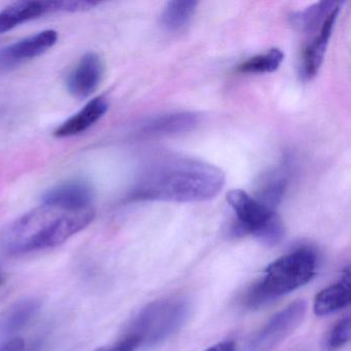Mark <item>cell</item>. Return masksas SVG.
Here are the masks:
<instances>
[{
	"instance_id": "20",
	"label": "cell",
	"mask_w": 351,
	"mask_h": 351,
	"mask_svg": "<svg viewBox=\"0 0 351 351\" xmlns=\"http://www.w3.org/2000/svg\"><path fill=\"white\" fill-rule=\"evenodd\" d=\"M137 347L134 343L131 342L128 339L122 338L119 342L108 346L100 347L94 351H136Z\"/></svg>"
},
{
	"instance_id": "12",
	"label": "cell",
	"mask_w": 351,
	"mask_h": 351,
	"mask_svg": "<svg viewBox=\"0 0 351 351\" xmlns=\"http://www.w3.org/2000/svg\"><path fill=\"white\" fill-rule=\"evenodd\" d=\"M56 13L55 1H19L0 12V34L46 14Z\"/></svg>"
},
{
	"instance_id": "18",
	"label": "cell",
	"mask_w": 351,
	"mask_h": 351,
	"mask_svg": "<svg viewBox=\"0 0 351 351\" xmlns=\"http://www.w3.org/2000/svg\"><path fill=\"white\" fill-rule=\"evenodd\" d=\"M287 186V176L283 170L279 169L267 178L258 196V200L269 208L274 210L285 196Z\"/></svg>"
},
{
	"instance_id": "17",
	"label": "cell",
	"mask_w": 351,
	"mask_h": 351,
	"mask_svg": "<svg viewBox=\"0 0 351 351\" xmlns=\"http://www.w3.org/2000/svg\"><path fill=\"white\" fill-rule=\"evenodd\" d=\"M285 55L279 49H271L264 54L256 55L238 66L237 71L241 73H254V75H262V73H274L279 69L282 63Z\"/></svg>"
},
{
	"instance_id": "11",
	"label": "cell",
	"mask_w": 351,
	"mask_h": 351,
	"mask_svg": "<svg viewBox=\"0 0 351 351\" xmlns=\"http://www.w3.org/2000/svg\"><path fill=\"white\" fill-rule=\"evenodd\" d=\"M108 108V100L104 96L90 100L80 112L73 114L55 130V136L63 138L82 134L95 125L106 114Z\"/></svg>"
},
{
	"instance_id": "8",
	"label": "cell",
	"mask_w": 351,
	"mask_h": 351,
	"mask_svg": "<svg viewBox=\"0 0 351 351\" xmlns=\"http://www.w3.org/2000/svg\"><path fill=\"white\" fill-rule=\"evenodd\" d=\"M104 65L101 57L94 52L82 57L67 77V90L73 97L85 99L99 87L104 77Z\"/></svg>"
},
{
	"instance_id": "19",
	"label": "cell",
	"mask_w": 351,
	"mask_h": 351,
	"mask_svg": "<svg viewBox=\"0 0 351 351\" xmlns=\"http://www.w3.org/2000/svg\"><path fill=\"white\" fill-rule=\"evenodd\" d=\"M349 340H350V317L346 316L339 320L326 334L324 341V350H338L346 345Z\"/></svg>"
},
{
	"instance_id": "4",
	"label": "cell",
	"mask_w": 351,
	"mask_h": 351,
	"mask_svg": "<svg viewBox=\"0 0 351 351\" xmlns=\"http://www.w3.org/2000/svg\"><path fill=\"white\" fill-rule=\"evenodd\" d=\"M190 309L188 301L180 298L154 302L133 317L122 338L132 341L137 349L153 346L176 332Z\"/></svg>"
},
{
	"instance_id": "5",
	"label": "cell",
	"mask_w": 351,
	"mask_h": 351,
	"mask_svg": "<svg viewBox=\"0 0 351 351\" xmlns=\"http://www.w3.org/2000/svg\"><path fill=\"white\" fill-rule=\"evenodd\" d=\"M227 200L235 213L236 235H252L267 245H276L282 240L285 226L273 209L242 190L231 191Z\"/></svg>"
},
{
	"instance_id": "10",
	"label": "cell",
	"mask_w": 351,
	"mask_h": 351,
	"mask_svg": "<svg viewBox=\"0 0 351 351\" xmlns=\"http://www.w3.org/2000/svg\"><path fill=\"white\" fill-rule=\"evenodd\" d=\"M340 8L335 10L322 24L319 30L315 32L311 40H308L302 53L301 66H300V75L302 79L305 81L313 79L317 75L324 54H326V47L328 40L332 36V28L336 23Z\"/></svg>"
},
{
	"instance_id": "2",
	"label": "cell",
	"mask_w": 351,
	"mask_h": 351,
	"mask_svg": "<svg viewBox=\"0 0 351 351\" xmlns=\"http://www.w3.org/2000/svg\"><path fill=\"white\" fill-rule=\"evenodd\" d=\"M95 211L65 210L43 204L16 221L3 236V245L12 254L48 250L64 243L92 223Z\"/></svg>"
},
{
	"instance_id": "14",
	"label": "cell",
	"mask_w": 351,
	"mask_h": 351,
	"mask_svg": "<svg viewBox=\"0 0 351 351\" xmlns=\"http://www.w3.org/2000/svg\"><path fill=\"white\" fill-rule=\"evenodd\" d=\"M350 272L347 270L340 281L322 289L314 300V313L317 316L330 315L350 303Z\"/></svg>"
},
{
	"instance_id": "23",
	"label": "cell",
	"mask_w": 351,
	"mask_h": 351,
	"mask_svg": "<svg viewBox=\"0 0 351 351\" xmlns=\"http://www.w3.org/2000/svg\"><path fill=\"white\" fill-rule=\"evenodd\" d=\"M5 282V277H3V273L0 271V285H3Z\"/></svg>"
},
{
	"instance_id": "13",
	"label": "cell",
	"mask_w": 351,
	"mask_h": 351,
	"mask_svg": "<svg viewBox=\"0 0 351 351\" xmlns=\"http://www.w3.org/2000/svg\"><path fill=\"white\" fill-rule=\"evenodd\" d=\"M200 114L196 112H173L157 117L147 122L143 132L151 136H170L193 130L200 123Z\"/></svg>"
},
{
	"instance_id": "16",
	"label": "cell",
	"mask_w": 351,
	"mask_h": 351,
	"mask_svg": "<svg viewBox=\"0 0 351 351\" xmlns=\"http://www.w3.org/2000/svg\"><path fill=\"white\" fill-rule=\"evenodd\" d=\"M196 1H170L162 13V24L169 32H176L189 25L196 12Z\"/></svg>"
},
{
	"instance_id": "3",
	"label": "cell",
	"mask_w": 351,
	"mask_h": 351,
	"mask_svg": "<svg viewBox=\"0 0 351 351\" xmlns=\"http://www.w3.org/2000/svg\"><path fill=\"white\" fill-rule=\"evenodd\" d=\"M317 256L309 247H301L273 262L262 278L248 291L246 304L260 307L282 297L311 280L315 274Z\"/></svg>"
},
{
	"instance_id": "7",
	"label": "cell",
	"mask_w": 351,
	"mask_h": 351,
	"mask_svg": "<svg viewBox=\"0 0 351 351\" xmlns=\"http://www.w3.org/2000/svg\"><path fill=\"white\" fill-rule=\"evenodd\" d=\"M58 40V34L49 29L28 36L0 50V69H12L50 50Z\"/></svg>"
},
{
	"instance_id": "21",
	"label": "cell",
	"mask_w": 351,
	"mask_h": 351,
	"mask_svg": "<svg viewBox=\"0 0 351 351\" xmlns=\"http://www.w3.org/2000/svg\"><path fill=\"white\" fill-rule=\"evenodd\" d=\"M25 343L23 339L21 338H12L8 340L7 342L0 345V351H23Z\"/></svg>"
},
{
	"instance_id": "6",
	"label": "cell",
	"mask_w": 351,
	"mask_h": 351,
	"mask_svg": "<svg viewBox=\"0 0 351 351\" xmlns=\"http://www.w3.org/2000/svg\"><path fill=\"white\" fill-rule=\"evenodd\" d=\"M307 304L298 300L273 315L252 337L247 351H271L287 339L305 318Z\"/></svg>"
},
{
	"instance_id": "15",
	"label": "cell",
	"mask_w": 351,
	"mask_h": 351,
	"mask_svg": "<svg viewBox=\"0 0 351 351\" xmlns=\"http://www.w3.org/2000/svg\"><path fill=\"white\" fill-rule=\"evenodd\" d=\"M40 310V302L25 299L12 305L0 317V332L12 335L19 332L30 324Z\"/></svg>"
},
{
	"instance_id": "1",
	"label": "cell",
	"mask_w": 351,
	"mask_h": 351,
	"mask_svg": "<svg viewBox=\"0 0 351 351\" xmlns=\"http://www.w3.org/2000/svg\"><path fill=\"white\" fill-rule=\"evenodd\" d=\"M225 184V173L215 165L189 158H163L143 172L130 198L136 201L202 202L217 197Z\"/></svg>"
},
{
	"instance_id": "22",
	"label": "cell",
	"mask_w": 351,
	"mask_h": 351,
	"mask_svg": "<svg viewBox=\"0 0 351 351\" xmlns=\"http://www.w3.org/2000/svg\"><path fill=\"white\" fill-rule=\"evenodd\" d=\"M205 351H235V343L233 341H223Z\"/></svg>"
},
{
	"instance_id": "9",
	"label": "cell",
	"mask_w": 351,
	"mask_h": 351,
	"mask_svg": "<svg viewBox=\"0 0 351 351\" xmlns=\"http://www.w3.org/2000/svg\"><path fill=\"white\" fill-rule=\"evenodd\" d=\"M94 193L90 184L73 180L50 189L43 196V204L65 210H83L91 207Z\"/></svg>"
}]
</instances>
